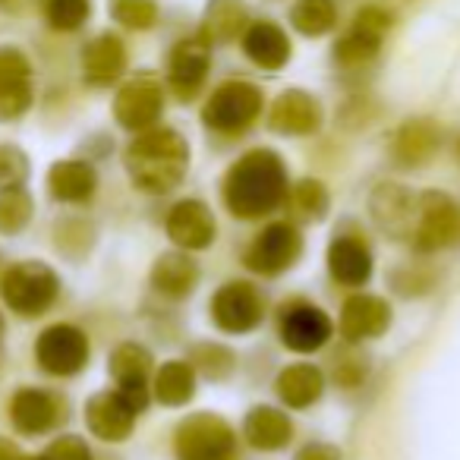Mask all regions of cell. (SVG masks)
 Here are the masks:
<instances>
[{
	"label": "cell",
	"instance_id": "obj_29",
	"mask_svg": "<svg viewBox=\"0 0 460 460\" xmlns=\"http://www.w3.org/2000/svg\"><path fill=\"white\" fill-rule=\"evenodd\" d=\"M48 186H51V196L60 202H85L95 192L98 173L85 161H58L48 173Z\"/></svg>",
	"mask_w": 460,
	"mask_h": 460
},
{
	"label": "cell",
	"instance_id": "obj_36",
	"mask_svg": "<svg viewBox=\"0 0 460 460\" xmlns=\"http://www.w3.org/2000/svg\"><path fill=\"white\" fill-rule=\"evenodd\" d=\"M190 366H196L208 378H227L237 366V357L221 344H196L190 353Z\"/></svg>",
	"mask_w": 460,
	"mask_h": 460
},
{
	"label": "cell",
	"instance_id": "obj_35",
	"mask_svg": "<svg viewBox=\"0 0 460 460\" xmlns=\"http://www.w3.org/2000/svg\"><path fill=\"white\" fill-rule=\"evenodd\" d=\"M111 16L123 29L146 32L158 22V4L155 0H111Z\"/></svg>",
	"mask_w": 460,
	"mask_h": 460
},
{
	"label": "cell",
	"instance_id": "obj_33",
	"mask_svg": "<svg viewBox=\"0 0 460 460\" xmlns=\"http://www.w3.org/2000/svg\"><path fill=\"white\" fill-rule=\"evenodd\" d=\"M32 221V196L22 186L0 190V234H20Z\"/></svg>",
	"mask_w": 460,
	"mask_h": 460
},
{
	"label": "cell",
	"instance_id": "obj_42",
	"mask_svg": "<svg viewBox=\"0 0 460 460\" xmlns=\"http://www.w3.org/2000/svg\"><path fill=\"white\" fill-rule=\"evenodd\" d=\"M0 332H4V319H0Z\"/></svg>",
	"mask_w": 460,
	"mask_h": 460
},
{
	"label": "cell",
	"instance_id": "obj_40",
	"mask_svg": "<svg viewBox=\"0 0 460 460\" xmlns=\"http://www.w3.org/2000/svg\"><path fill=\"white\" fill-rule=\"evenodd\" d=\"M296 460H341V451L334 445H325V441H313L296 454Z\"/></svg>",
	"mask_w": 460,
	"mask_h": 460
},
{
	"label": "cell",
	"instance_id": "obj_18",
	"mask_svg": "<svg viewBox=\"0 0 460 460\" xmlns=\"http://www.w3.org/2000/svg\"><path fill=\"white\" fill-rule=\"evenodd\" d=\"M269 127L284 136H313L322 127V104L309 92L288 89L271 104Z\"/></svg>",
	"mask_w": 460,
	"mask_h": 460
},
{
	"label": "cell",
	"instance_id": "obj_3",
	"mask_svg": "<svg viewBox=\"0 0 460 460\" xmlns=\"http://www.w3.org/2000/svg\"><path fill=\"white\" fill-rule=\"evenodd\" d=\"M262 114V92L252 83L243 79H230V83L217 85L211 98L205 102L202 120L215 133H243Z\"/></svg>",
	"mask_w": 460,
	"mask_h": 460
},
{
	"label": "cell",
	"instance_id": "obj_38",
	"mask_svg": "<svg viewBox=\"0 0 460 460\" xmlns=\"http://www.w3.org/2000/svg\"><path fill=\"white\" fill-rule=\"evenodd\" d=\"M29 177V158L16 146H0V190L22 186Z\"/></svg>",
	"mask_w": 460,
	"mask_h": 460
},
{
	"label": "cell",
	"instance_id": "obj_16",
	"mask_svg": "<svg viewBox=\"0 0 460 460\" xmlns=\"http://www.w3.org/2000/svg\"><path fill=\"white\" fill-rule=\"evenodd\" d=\"M111 372L117 378V391L120 397L136 410L148 407V372H152V357L146 347L139 344H120L111 357Z\"/></svg>",
	"mask_w": 460,
	"mask_h": 460
},
{
	"label": "cell",
	"instance_id": "obj_26",
	"mask_svg": "<svg viewBox=\"0 0 460 460\" xmlns=\"http://www.w3.org/2000/svg\"><path fill=\"white\" fill-rule=\"evenodd\" d=\"M196 284H199V265L186 252H164L152 265V288L158 294L171 296V300L190 296Z\"/></svg>",
	"mask_w": 460,
	"mask_h": 460
},
{
	"label": "cell",
	"instance_id": "obj_12",
	"mask_svg": "<svg viewBox=\"0 0 460 460\" xmlns=\"http://www.w3.org/2000/svg\"><path fill=\"white\" fill-rule=\"evenodd\" d=\"M281 344L294 353H315L332 338V319L313 303H290L284 306L281 322H278Z\"/></svg>",
	"mask_w": 460,
	"mask_h": 460
},
{
	"label": "cell",
	"instance_id": "obj_31",
	"mask_svg": "<svg viewBox=\"0 0 460 460\" xmlns=\"http://www.w3.org/2000/svg\"><path fill=\"white\" fill-rule=\"evenodd\" d=\"M196 394V369L186 359H171L155 376V397L167 407H183Z\"/></svg>",
	"mask_w": 460,
	"mask_h": 460
},
{
	"label": "cell",
	"instance_id": "obj_21",
	"mask_svg": "<svg viewBox=\"0 0 460 460\" xmlns=\"http://www.w3.org/2000/svg\"><path fill=\"white\" fill-rule=\"evenodd\" d=\"M243 54L262 70H281L290 60V39L278 22H250L243 32Z\"/></svg>",
	"mask_w": 460,
	"mask_h": 460
},
{
	"label": "cell",
	"instance_id": "obj_10",
	"mask_svg": "<svg viewBox=\"0 0 460 460\" xmlns=\"http://www.w3.org/2000/svg\"><path fill=\"white\" fill-rule=\"evenodd\" d=\"M208 66H211V45L202 35L180 39L173 45L171 58H167V83H171L173 95L180 102H192L202 92Z\"/></svg>",
	"mask_w": 460,
	"mask_h": 460
},
{
	"label": "cell",
	"instance_id": "obj_17",
	"mask_svg": "<svg viewBox=\"0 0 460 460\" xmlns=\"http://www.w3.org/2000/svg\"><path fill=\"white\" fill-rule=\"evenodd\" d=\"M164 227H167V237L177 246H183V250H208L217 234L215 215L199 199H186V202L173 205Z\"/></svg>",
	"mask_w": 460,
	"mask_h": 460
},
{
	"label": "cell",
	"instance_id": "obj_2",
	"mask_svg": "<svg viewBox=\"0 0 460 460\" xmlns=\"http://www.w3.org/2000/svg\"><path fill=\"white\" fill-rule=\"evenodd\" d=\"M186 167H190V146L177 129H142L127 148L129 180L152 196H164V192L177 190L186 177Z\"/></svg>",
	"mask_w": 460,
	"mask_h": 460
},
{
	"label": "cell",
	"instance_id": "obj_8",
	"mask_svg": "<svg viewBox=\"0 0 460 460\" xmlns=\"http://www.w3.org/2000/svg\"><path fill=\"white\" fill-rule=\"evenodd\" d=\"M265 303L259 290L246 281H227L211 296V319L221 332L227 334H246L262 322Z\"/></svg>",
	"mask_w": 460,
	"mask_h": 460
},
{
	"label": "cell",
	"instance_id": "obj_39",
	"mask_svg": "<svg viewBox=\"0 0 460 460\" xmlns=\"http://www.w3.org/2000/svg\"><path fill=\"white\" fill-rule=\"evenodd\" d=\"M48 460H92V451L83 438L76 435H66V438H58L51 445V451L45 454Z\"/></svg>",
	"mask_w": 460,
	"mask_h": 460
},
{
	"label": "cell",
	"instance_id": "obj_34",
	"mask_svg": "<svg viewBox=\"0 0 460 460\" xmlns=\"http://www.w3.org/2000/svg\"><path fill=\"white\" fill-rule=\"evenodd\" d=\"M92 13L89 0H45V20L58 32H76Z\"/></svg>",
	"mask_w": 460,
	"mask_h": 460
},
{
	"label": "cell",
	"instance_id": "obj_23",
	"mask_svg": "<svg viewBox=\"0 0 460 460\" xmlns=\"http://www.w3.org/2000/svg\"><path fill=\"white\" fill-rule=\"evenodd\" d=\"M328 269L334 281H341L344 288H363L372 278L369 246L357 237H338L328 246Z\"/></svg>",
	"mask_w": 460,
	"mask_h": 460
},
{
	"label": "cell",
	"instance_id": "obj_5",
	"mask_svg": "<svg viewBox=\"0 0 460 460\" xmlns=\"http://www.w3.org/2000/svg\"><path fill=\"white\" fill-rule=\"evenodd\" d=\"M177 457L180 460H234L237 438L234 429L211 413H196L180 422L177 429Z\"/></svg>",
	"mask_w": 460,
	"mask_h": 460
},
{
	"label": "cell",
	"instance_id": "obj_14",
	"mask_svg": "<svg viewBox=\"0 0 460 460\" xmlns=\"http://www.w3.org/2000/svg\"><path fill=\"white\" fill-rule=\"evenodd\" d=\"M32 104V66L16 48H0V120H16Z\"/></svg>",
	"mask_w": 460,
	"mask_h": 460
},
{
	"label": "cell",
	"instance_id": "obj_22",
	"mask_svg": "<svg viewBox=\"0 0 460 460\" xmlns=\"http://www.w3.org/2000/svg\"><path fill=\"white\" fill-rule=\"evenodd\" d=\"M127 70V48L117 35L104 32L98 39H92L83 51V73L85 83L92 85H111L123 76Z\"/></svg>",
	"mask_w": 460,
	"mask_h": 460
},
{
	"label": "cell",
	"instance_id": "obj_41",
	"mask_svg": "<svg viewBox=\"0 0 460 460\" xmlns=\"http://www.w3.org/2000/svg\"><path fill=\"white\" fill-rule=\"evenodd\" d=\"M0 460H20V451H16V445H10L7 438H0Z\"/></svg>",
	"mask_w": 460,
	"mask_h": 460
},
{
	"label": "cell",
	"instance_id": "obj_7",
	"mask_svg": "<svg viewBox=\"0 0 460 460\" xmlns=\"http://www.w3.org/2000/svg\"><path fill=\"white\" fill-rule=\"evenodd\" d=\"M391 29V13L382 7H363L353 16L350 29L338 39L334 45V60L344 70H357L366 66L369 60H376V54L382 51V41Z\"/></svg>",
	"mask_w": 460,
	"mask_h": 460
},
{
	"label": "cell",
	"instance_id": "obj_1",
	"mask_svg": "<svg viewBox=\"0 0 460 460\" xmlns=\"http://www.w3.org/2000/svg\"><path fill=\"white\" fill-rule=\"evenodd\" d=\"M288 199L284 161L269 148L243 155L224 177V202L237 217H262Z\"/></svg>",
	"mask_w": 460,
	"mask_h": 460
},
{
	"label": "cell",
	"instance_id": "obj_37",
	"mask_svg": "<svg viewBox=\"0 0 460 460\" xmlns=\"http://www.w3.org/2000/svg\"><path fill=\"white\" fill-rule=\"evenodd\" d=\"M290 202H294V208L300 211L303 217L322 221L328 211V192L319 180H303V183H296L294 192H290Z\"/></svg>",
	"mask_w": 460,
	"mask_h": 460
},
{
	"label": "cell",
	"instance_id": "obj_25",
	"mask_svg": "<svg viewBox=\"0 0 460 460\" xmlns=\"http://www.w3.org/2000/svg\"><path fill=\"white\" fill-rule=\"evenodd\" d=\"M250 26V10L243 0H208L202 16V39L208 45H227Z\"/></svg>",
	"mask_w": 460,
	"mask_h": 460
},
{
	"label": "cell",
	"instance_id": "obj_4",
	"mask_svg": "<svg viewBox=\"0 0 460 460\" xmlns=\"http://www.w3.org/2000/svg\"><path fill=\"white\" fill-rule=\"evenodd\" d=\"M410 243L420 252H438L460 243V205L445 192L416 196V224Z\"/></svg>",
	"mask_w": 460,
	"mask_h": 460
},
{
	"label": "cell",
	"instance_id": "obj_24",
	"mask_svg": "<svg viewBox=\"0 0 460 460\" xmlns=\"http://www.w3.org/2000/svg\"><path fill=\"white\" fill-rule=\"evenodd\" d=\"M13 422L20 432L26 435H41L48 429H54V422L60 420V403L54 394L48 391H39V388H22L20 394L13 397Z\"/></svg>",
	"mask_w": 460,
	"mask_h": 460
},
{
	"label": "cell",
	"instance_id": "obj_27",
	"mask_svg": "<svg viewBox=\"0 0 460 460\" xmlns=\"http://www.w3.org/2000/svg\"><path fill=\"white\" fill-rule=\"evenodd\" d=\"M275 388H278V397H281L288 407L306 410V407H313L322 397V391H325V376H322V369H315L313 363H296V366H288V369L278 376Z\"/></svg>",
	"mask_w": 460,
	"mask_h": 460
},
{
	"label": "cell",
	"instance_id": "obj_30",
	"mask_svg": "<svg viewBox=\"0 0 460 460\" xmlns=\"http://www.w3.org/2000/svg\"><path fill=\"white\" fill-rule=\"evenodd\" d=\"M438 146H441V136L432 123L429 120H410L397 129L391 152H394L397 164L413 167V164H426V161L438 152Z\"/></svg>",
	"mask_w": 460,
	"mask_h": 460
},
{
	"label": "cell",
	"instance_id": "obj_43",
	"mask_svg": "<svg viewBox=\"0 0 460 460\" xmlns=\"http://www.w3.org/2000/svg\"><path fill=\"white\" fill-rule=\"evenodd\" d=\"M35 460H48V457H35Z\"/></svg>",
	"mask_w": 460,
	"mask_h": 460
},
{
	"label": "cell",
	"instance_id": "obj_32",
	"mask_svg": "<svg viewBox=\"0 0 460 460\" xmlns=\"http://www.w3.org/2000/svg\"><path fill=\"white\" fill-rule=\"evenodd\" d=\"M290 26L306 39H322L338 29V7L334 0H296L290 10Z\"/></svg>",
	"mask_w": 460,
	"mask_h": 460
},
{
	"label": "cell",
	"instance_id": "obj_6",
	"mask_svg": "<svg viewBox=\"0 0 460 460\" xmlns=\"http://www.w3.org/2000/svg\"><path fill=\"white\" fill-rule=\"evenodd\" d=\"M4 300L20 315H41L54 300H58L60 281L48 265L22 262L4 275Z\"/></svg>",
	"mask_w": 460,
	"mask_h": 460
},
{
	"label": "cell",
	"instance_id": "obj_13",
	"mask_svg": "<svg viewBox=\"0 0 460 460\" xmlns=\"http://www.w3.org/2000/svg\"><path fill=\"white\" fill-rule=\"evenodd\" d=\"M35 357H39L41 369H48L51 376H76L89 363V341L79 328L54 325L39 338Z\"/></svg>",
	"mask_w": 460,
	"mask_h": 460
},
{
	"label": "cell",
	"instance_id": "obj_28",
	"mask_svg": "<svg viewBox=\"0 0 460 460\" xmlns=\"http://www.w3.org/2000/svg\"><path fill=\"white\" fill-rule=\"evenodd\" d=\"M243 435L252 447L259 451H278L290 441L294 435V426H290L288 413L275 407H252L246 413V422H243Z\"/></svg>",
	"mask_w": 460,
	"mask_h": 460
},
{
	"label": "cell",
	"instance_id": "obj_11",
	"mask_svg": "<svg viewBox=\"0 0 460 460\" xmlns=\"http://www.w3.org/2000/svg\"><path fill=\"white\" fill-rule=\"evenodd\" d=\"M161 111H164V92H161V85L152 76L129 79L114 98L117 123L123 129H129V133L152 129L161 120Z\"/></svg>",
	"mask_w": 460,
	"mask_h": 460
},
{
	"label": "cell",
	"instance_id": "obj_19",
	"mask_svg": "<svg viewBox=\"0 0 460 460\" xmlns=\"http://www.w3.org/2000/svg\"><path fill=\"white\" fill-rule=\"evenodd\" d=\"M391 325V309L382 296L372 294H353L341 309V334L347 341H372L385 334Z\"/></svg>",
	"mask_w": 460,
	"mask_h": 460
},
{
	"label": "cell",
	"instance_id": "obj_9",
	"mask_svg": "<svg viewBox=\"0 0 460 460\" xmlns=\"http://www.w3.org/2000/svg\"><path fill=\"white\" fill-rule=\"evenodd\" d=\"M303 252V237L300 230L288 221L269 224L246 250V265L259 275H281L284 269L300 259Z\"/></svg>",
	"mask_w": 460,
	"mask_h": 460
},
{
	"label": "cell",
	"instance_id": "obj_20",
	"mask_svg": "<svg viewBox=\"0 0 460 460\" xmlns=\"http://www.w3.org/2000/svg\"><path fill=\"white\" fill-rule=\"evenodd\" d=\"M85 422L92 435H98L102 441H123L133 432L136 410L123 401L120 391H104L85 403Z\"/></svg>",
	"mask_w": 460,
	"mask_h": 460
},
{
	"label": "cell",
	"instance_id": "obj_15",
	"mask_svg": "<svg viewBox=\"0 0 460 460\" xmlns=\"http://www.w3.org/2000/svg\"><path fill=\"white\" fill-rule=\"evenodd\" d=\"M369 215L378 224V230H385L388 237L410 240L416 224V196H410L397 183H382L369 196Z\"/></svg>",
	"mask_w": 460,
	"mask_h": 460
}]
</instances>
